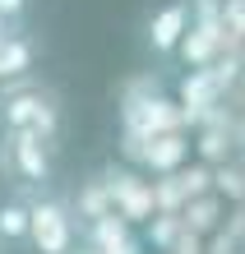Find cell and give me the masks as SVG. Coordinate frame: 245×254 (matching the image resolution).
<instances>
[{"instance_id":"cell-1","label":"cell","mask_w":245,"mask_h":254,"mask_svg":"<svg viewBox=\"0 0 245 254\" xmlns=\"http://www.w3.org/2000/svg\"><path fill=\"white\" fill-rule=\"evenodd\" d=\"M5 129H33L56 143L60 139V93L37 74L0 83V134Z\"/></svg>"},{"instance_id":"cell-2","label":"cell","mask_w":245,"mask_h":254,"mask_svg":"<svg viewBox=\"0 0 245 254\" xmlns=\"http://www.w3.org/2000/svg\"><path fill=\"white\" fill-rule=\"evenodd\" d=\"M0 171H5L19 190H28V194L51 190L56 143L42 139V134H33V129H5L0 134Z\"/></svg>"},{"instance_id":"cell-3","label":"cell","mask_w":245,"mask_h":254,"mask_svg":"<svg viewBox=\"0 0 245 254\" xmlns=\"http://www.w3.org/2000/svg\"><path fill=\"white\" fill-rule=\"evenodd\" d=\"M28 199V245L33 254H79V217L60 194H23Z\"/></svg>"},{"instance_id":"cell-4","label":"cell","mask_w":245,"mask_h":254,"mask_svg":"<svg viewBox=\"0 0 245 254\" xmlns=\"http://www.w3.org/2000/svg\"><path fill=\"white\" fill-rule=\"evenodd\" d=\"M190 23H194V14H190V0H166V5H158L148 14V23H144V47L153 56H176L180 51V42H185L190 33Z\"/></svg>"},{"instance_id":"cell-5","label":"cell","mask_w":245,"mask_h":254,"mask_svg":"<svg viewBox=\"0 0 245 254\" xmlns=\"http://www.w3.org/2000/svg\"><path fill=\"white\" fill-rule=\"evenodd\" d=\"M37 56H42V42L33 28H9L0 37V83H14V79H28L37 69Z\"/></svg>"},{"instance_id":"cell-6","label":"cell","mask_w":245,"mask_h":254,"mask_svg":"<svg viewBox=\"0 0 245 254\" xmlns=\"http://www.w3.org/2000/svg\"><path fill=\"white\" fill-rule=\"evenodd\" d=\"M5 245H28V199L9 194L0 203V250Z\"/></svg>"},{"instance_id":"cell-7","label":"cell","mask_w":245,"mask_h":254,"mask_svg":"<svg viewBox=\"0 0 245 254\" xmlns=\"http://www.w3.org/2000/svg\"><path fill=\"white\" fill-rule=\"evenodd\" d=\"M222 28L232 37H245V0H222Z\"/></svg>"},{"instance_id":"cell-8","label":"cell","mask_w":245,"mask_h":254,"mask_svg":"<svg viewBox=\"0 0 245 254\" xmlns=\"http://www.w3.org/2000/svg\"><path fill=\"white\" fill-rule=\"evenodd\" d=\"M28 9H33V0H0V19H5L9 28H23Z\"/></svg>"},{"instance_id":"cell-9","label":"cell","mask_w":245,"mask_h":254,"mask_svg":"<svg viewBox=\"0 0 245 254\" xmlns=\"http://www.w3.org/2000/svg\"><path fill=\"white\" fill-rule=\"evenodd\" d=\"M5 33H9V23H5V19H0V37H5Z\"/></svg>"}]
</instances>
